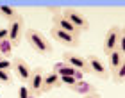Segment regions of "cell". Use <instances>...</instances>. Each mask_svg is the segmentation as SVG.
Masks as SVG:
<instances>
[{
  "label": "cell",
  "instance_id": "obj_10",
  "mask_svg": "<svg viewBox=\"0 0 125 98\" xmlns=\"http://www.w3.org/2000/svg\"><path fill=\"white\" fill-rule=\"evenodd\" d=\"M52 71L57 73L59 77H75L79 80H81L82 75H84V73H81L79 70H75V68H72L70 64H66V62H55L54 68H52Z\"/></svg>",
  "mask_w": 125,
  "mask_h": 98
},
{
  "label": "cell",
  "instance_id": "obj_21",
  "mask_svg": "<svg viewBox=\"0 0 125 98\" xmlns=\"http://www.w3.org/2000/svg\"><path fill=\"white\" fill-rule=\"evenodd\" d=\"M18 95H20V98H29L31 91H29V88H27V84H23V86H21V88H20Z\"/></svg>",
  "mask_w": 125,
  "mask_h": 98
},
{
  "label": "cell",
  "instance_id": "obj_7",
  "mask_svg": "<svg viewBox=\"0 0 125 98\" xmlns=\"http://www.w3.org/2000/svg\"><path fill=\"white\" fill-rule=\"evenodd\" d=\"M50 36H52L55 41H59L61 45H64V47H72V48H77L81 41H79V36H73V34H68V32H62L59 29L52 27L50 29Z\"/></svg>",
  "mask_w": 125,
  "mask_h": 98
},
{
  "label": "cell",
  "instance_id": "obj_16",
  "mask_svg": "<svg viewBox=\"0 0 125 98\" xmlns=\"http://www.w3.org/2000/svg\"><path fill=\"white\" fill-rule=\"evenodd\" d=\"M0 54H2L4 59L13 54V45H11L9 39H4V41H0Z\"/></svg>",
  "mask_w": 125,
  "mask_h": 98
},
{
  "label": "cell",
  "instance_id": "obj_9",
  "mask_svg": "<svg viewBox=\"0 0 125 98\" xmlns=\"http://www.w3.org/2000/svg\"><path fill=\"white\" fill-rule=\"evenodd\" d=\"M13 70H14V77L18 78L20 82L27 84V80H29V77H31V71H32L29 68V64H27V61L16 57V59L13 61Z\"/></svg>",
  "mask_w": 125,
  "mask_h": 98
},
{
  "label": "cell",
  "instance_id": "obj_26",
  "mask_svg": "<svg viewBox=\"0 0 125 98\" xmlns=\"http://www.w3.org/2000/svg\"><path fill=\"white\" fill-rule=\"evenodd\" d=\"M2 59H4V57H2V54H0V61H2Z\"/></svg>",
  "mask_w": 125,
  "mask_h": 98
},
{
  "label": "cell",
  "instance_id": "obj_20",
  "mask_svg": "<svg viewBox=\"0 0 125 98\" xmlns=\"http://www.w3.org/2000/svg\"><path fill=\"white\" fill-rule=\"evenodd\" d=\"M0 70H13V61L2 59V61H0Z\"/></svg>",
  "mask_w": 125,
  "mask_h": 98
},
{
  "label": "cell",
  "instance_id": "obj_11",
  "mask_svg": "<svg viewBox=\"0 0 125 98\" xmlns=\"http://www.w3.org/2000/svg\"><path fill=\"white\" fill-rule=\"evenodd\" d=\"M52 21H54V27L55 29H59V30H62V32H68V34H73V36H79V32L75 27H73L70 21H68L64 16H62V13H59V14H54L52 16Z\"/></svg>",
  "mask_w": 125,
  "mask_h": 98
},
{
  "label": "cell",
  "instance_id": "obj_5",
  "mask_svg": "<svg viewBox=\"0 0 125 98\" xmlns=\"http://www.w3.org/2000/svg\"><path fill=\"white\" fill-rule=\"evenodd\" d=\"M86 61H88V66H89V73L96 75V77L102 78V80H105L107 77H109V70H107V64L100 59L98 55H89Z\"/></svg>",
  "mask_w": 125,
  "mask_h": 98
},
{
  "label": "cell",
  "instance_id": "obj_6",
  "mask_svg": "<svg viewBox=\"0 0 125 98\" xmlns=\"http://www.w3.org/2000/svg\"><path fill=\"white\" fill-rule=\"evenodd\" d=\"M43 68H34V70L31 71V77L29 80H27V88H29L31 95L34 96H41V86H43Z\"/></svg>",
  "mask_w": 125,
  "mask_h": 98
},
{
  "label": "cell",
  "instance_id": "obj_14",
  "mask_svg": "<svg viewBox=\"0 0 125 98\" xmlns=\"http://www.w3.org/2000/svg\"><path fill=\"white\" fill-rule=\"evenodd\" d=\"M68 89H72L73 93H79V95H89V93H95V88H93V84H89L86 82V80H77L73 86H70Z\"/></svg>",
  "mask_w": 125,
  "mask_h": 98
},
{
  "label": "cell",
  "instance_id": "obj_1",
  "mask_svg": "<svg viewBox=\"0 0 125 98\" xmlns=\"http://www.w3.org/2000/svg\"><path fill=\"white\" fill-rule=\"evenodd\" d=\"M23 38L27 39V43H29L31 47L38 52V54H41V55H50V54L54 52L52 43L47 39V36H45L43 32L36 30V29H27Z\"/></svg>",
  "mask_w": 125,
  "mask_h": 98
},
{
  "label": "cell",
  "instance_id": "obj_8",
  "mask_svg": "<svg viewBox=\"0 0 125 98\" xmlns=\"http://www.w3.org/2000/svg\"><path fill=\"white\" fill-rule=\"evenodd\" d=\"M62 57H64V62H66V64H70L72 68L79 70L81 73H89V66H88L86 57L77 55V54H73V52H64Z\"/></svg>",
  "mask_w": 125,
  "mask_h": 98
},
{
  "label": "cell",
  "instance_id": "obj_3",
  "mask_svg": "<svg viewBox=\"0 0 125 98\" xmlns=\"http://www.w3.org/2000/svg\"><path fill=\"white\" fill-rule=\"evenodd\" d=\"M123 39V30L120 25H115L111 27L109 30L105 32V38H104V54L109 55L115 48H118V43Z\"/></svg>",
  "mask_w": 125,
  "mask_h": 98
},
{
  "label": "cell",
  "instance_id": "obj_19",
  "mask_svg": "<svg viewBox=\"0 0 125 98\" xmlns=\"http://www.w3.org/2000/svg\"><path fill=\"white\" fill-rule=\"evenodd\" d=\"M59 78H61V84H62V86H66V88L73 86V84H75L77 80H79V78H75V77H59ZM81 80H82V78H81Z\"/></svg>",
  "mask_w": 125,
  "mask_h": 98
},
{
  "label": "cell",
  "instance_id": "obj_24",
  "mask_svg": "<svg viewBox=\"0 0 125 98\" xmlns=\"http://www.w3.org/2000/svg\"><path fill=\"white\" fill-rule=\"evenodd\" d=\"M84 98H102V95H100V93H96V91H95V93H89V95H84Z\"/></svg>",
  "mask_w": 125,
  "mask_h": 98
},
{
  "label": "cell",
  "instance_id": "obj_23",
  "mask_svg": "<svg viewBox=\"0 0 125 98\" xmlns=\"http://www.w3.org/2000/svg\"><path fill=\"white\" fill-rule=\"evenodd\" d=\"M47 9L50 11V13H52V16H54V14H59V13H61V11H59V7H55V5H48Z\"/></svg>",
  "mask_w": 125,
  "mask_h": 98
},
{
  "label": "cell",
  "instance_id": "obj_4",
  "mask_svg": "<svg viewBox=\"0 0 125 98\" xmlns=\"http://www.w3.org/2000/svg\"><path fill=\"white\" fill-rule=\"evenodd\" d=\"M62 16H64V18L70 21V23L75 27L79 32H86L88 29H89V21H88V18H86L82 13L75 11V9H66L64 13H62Z\"/></svg>",
  "mask_w": 125,
  "mask_h": 98
},
{
  "label": "cell",
  "instance_id": "obj_25",
  "mask_svg": "<svg viewBox=\"0 0 125 98\" xmlns=\"http://www.w3.org/2000/svg\"><path fill=\"white\" fill-rule=\"evenodd\" d=\"M29 98H38V96H34V95H29Z\"/></svg>",
  "mask_w": 125,
  "mask_h": 98
},
{
  "label": "cell",
  "instance_id": "obj_18",
  "mask_svg": "<svg viewBox=\"0 0 125 98\" xmlns=\"http://www.w3.org/2000/svg\"><path fill=\"white\" fill-rule=\"evenodd\" d=\"M111 75H113V78H115V82L122 84V82H123V78H125V64H122L120 68H118V70H115Z\"/></svg>",
  "mask_w": 125,
  "mask_h": 98
},
{
  "label": "cell",
  "instance_id": "obj_13",
  "mask_svg": "<svg viewBox=\"0 0 125 98\" xmlns=\"http://www.w3.org/2000/svg\"><path fill=\"white\" fill-rule=\"evenodd\" d=\"M61 78H59V75L57 73H54V71H50L48 75H45L43 77V86H41V91L43 93H48V91H52L55 88H61Z\"/></svg>",
  "mask_w": 125,
  "mask_h": 98
},
{
  "label": "cell",
  "instance_id": "obj_2",
  "mask_svg": "<svg viewBox=\"0 0 125 98\" xmlns=\"http://www.w3.org/2000/svg\"><path fill=\"white\" fill-rule=\"evenodd\" d=\"M7 27H9V38H7V39L11 41V45H13V47H18V45L21 43V39H23V36H25V30H27L23 16L14 18Z\"/></svg>",
  "mask_w": 125,
  "mask_h": 98
},
{
  "label": "cell",
  "instance_id": "obj_17",
  "mask_svg": "<svg viewBox=\"0 0 125 98\" xmlns=\"http://www.w3.org/2000/svg\"><path fill=\"white\" fill-rule=\"evenodd\" d=\"M0 84H4V86L13 84V73L9 70H0Z\"/></svg>",
  "mask_w": 125,
  "mask_h": 98
},
{
  "label": "cell",
  "instance_id": "obj_12",
  "mask_svg": "<svg viewBox=\"0 0 125 98\" xmlns=\"http://www.w3.org/2000/svg\"><path fill=\"white\" fill-rule=\"evenodd\" d=\"M107 57H109V64H107L109 73H113L115 70H118L122 64H125V52L120 50V48H115Z\"/></svg>",
  "mask_w": 125,
  "mask_h": 98
},
{
  "label": "cell",
  "instance_id": "obj_22",
  "mask_svg": "<svg viewBox=\"0 0 125 98\" xmlns=\"http://www.w3.org/2000/svg\"><path fill=\"white\" fill-rule=\"evenodd\" d=\"M7 38H9V27H2L0 29V41H4Z\"/></svg>",
  "mask_w": 125,
  "mask_h": 98
},
{
  "label": "cell",
  "instance_id": "obj_15",
  "mask_svg": "<svg viewBox=\"0 0 125 98\" xmlns=\"http://www.w3.org/2000/svg\"><path fill=\"white\" fill-rule=\"evenodd\" d=\"M18 13H16V9L14 7H11V5H0V18H4V20H7L9 23L13 21L14 18H18Z\"/></svg>",
  "mask_w": 125,
  "mask_h": 98
}]
</instances>
